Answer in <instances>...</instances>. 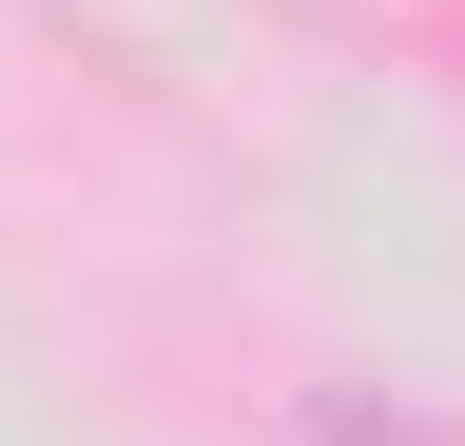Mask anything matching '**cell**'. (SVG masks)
<instances>
[]
</instances>
